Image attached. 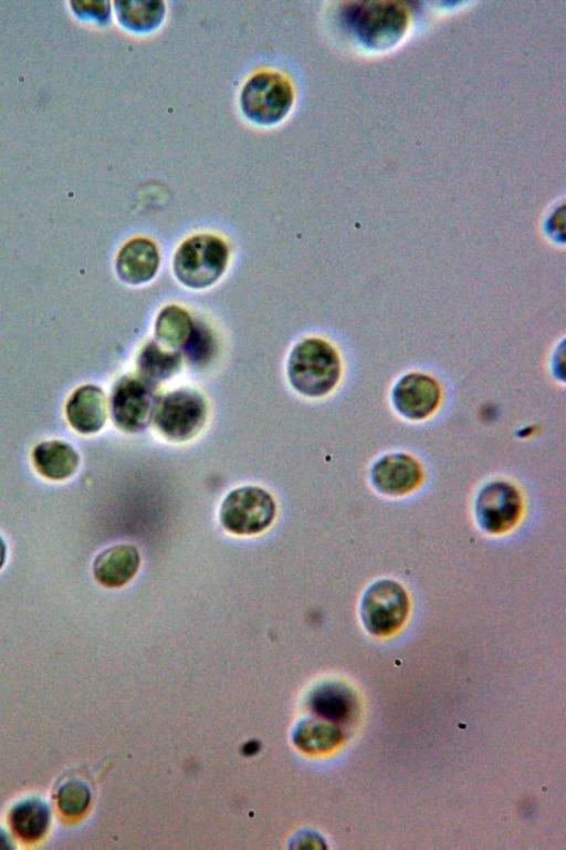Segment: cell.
Instances as JSON below:
<instances>
[{
  "label": "cell",
  "instance_id": "cell-1",
  "mask_svg": "<svg viewBox=\"0 0 566 850\" xmlns=\"http://www.w3.org/2000/svg\"><path fill=\"white\" fill-rule=\"evenodd\" d=\"M340 376V360L336 350L318 338H307L291 351L287 377L292 387L310 397L329 393Z\"/></svg>",
  "mask_w": 566,
  "mask_h": 850
},
{
  "label": "cell",
  "instance_id": "cell-2",
  "mask_svg": "<svg viewBox=\"0 0 566 850\" xmlns=\"http://www.w3.org/2000/svg\"><path fill=\"white\" fill-rule=\"evenodd\" d=\"M229 261L227 243L213 235H197L177 249L172 269L177 280L191 289L214 284L224 273Z\"/></svg>",
  "mask_w": 566,
  "mask_h": 850
},
{
  "label": "cell",
  "instance_id": "cell-3",
  "mask_svg": "<svg viewBox=\"0 0 566 850\" xmlns=\"http://www.w3.org/2000/svg\"><path fill=\"white\" fill-rule=\"evenodd\" d=\"M276 515L272 495L259 486H241L231 490L219 510L221 526L237 536H253L266 530Z\"/></svg>",
  "mask_w": 566,
  "mask_h": 850
},
{
  "label": "cell",
  "instance_id": "cell-4",
  "mask_svg": "<svg viewBox=\"0 0 566 850\" xmlns=\"http://www.w3.org/2000/svg\"><path fill=\"white\" fill-rule=\"evenodd\" d=\"M293 90L279 73L261 72L250 77L240 94L244 116L258 125H275L290 112Z\"/></svg>",
  "mask_w": 566,
  "mask_h": 850
},
{
  "label": "cell",
  "instance_id": "cell-5",
  "mask_svg": "<svg viewBox=\"0 0 566 850\" xmlns=\"http://www.w3.org/2000/svg\"><path fill=\"white\" fill-rule=\"evenodd\" d=\"M153 419L158 432L168 440L187 442L202 429L207 419V403L192 388H177L158 401Z\"/></svg>",
  "mask_w": 566,
  "mask_h": 850
},
{
  "label": "cell",
  "instance_id": "cell-6",
  "mask_svg": "<svg viewBox=\"0 0 566 850\" xmlns=\"http://www.w3.org/2000/svg\"><path fill=\"white\" fill-rule=\"evenodd\" d=\"M409 609L405 589L394 580H379L365 591L360 619L366 630L378 636L391 634L405 622Z\"/></svg>",
  "mask_w": 566,
  "mask_h": 850
},
{
  "label": "cell",
  "instance_id": "cell-7",
  "mask_svg": "<svg viewBox=\"0 0 566 850\" xmlns=\"http://www.w3.org/2000/svg\"><path fill=\"white\" fill-rule=\"evenodd\" d=\"M158 401L153 384L142 377L123 376L111 395L113 422L126 433L139 432L153 421Z\"/></svg>",
  "mask_w": 566,
  "mask_h": 850
},
{
  "label": "cell",
  "instance_id": "cell-8",
  "mask_svg": "<svg viewBox=\"0 0 566 850\" xmlns=\"http://www.w3.org/2000/svg\"><path fill=\"white\" fill-rule=\"evenodd\" d=\"M521 497L516 488L503 480L486 484L475 499V518L479 526L500 533L511 529L520 518Z\"/></svg>",
  "mask_w": 566,
  "mask_h": 850
},
{
  "label": "cell",
  "instance_id": "cell-9",
  "mask_svg": "<svg viewBox=\"0 0 566 850\" xmlns=\"http://www.w3.org/2000/svg\"><path fill=\"white\" fill-rule=\"evenodd\" d=\"M347 20L373 45L388 44L401 35L406 14L391 3H363L347 10Z\"/></svg>",
  "mask_w": 566,
  "mask_h": 850
},
{
  "label": "cell",
  "instance_id": "cell-10",
  "mask_svg": "<svg viewBox=\"0 0 566 850\" xmlns=\"http://www.w3.org/2000/svg\"><path fill=\"white\" fill-rule=\"evenodd\" d=\"M441 391L437 381L422 373H409L395 385L391 400L403 417L419 421L428 417L439 405Z\"/></svg>",
  "mask_w": 566,
  "mask_h": 850
},
{
  "label": "cell",
  "instance_id": "cell-11",
  "mask_svg": "<svg viewBox=\"0 0 566 850\" xmlns=\"http://www.w3.org/2000/svg\"><path fill=\"white\" fill-rule=\"evenodd\" d=\"M422 477L421 467L411 456L394 453L378 459L371 467L374 487L385 494L399 496L411 491Z\"/></svg>",
  "mask_w": 566,
  "mask_h": 850
},
{
  "label": "cell",
  "instance_id": "cell-12",
  "mask_svg": "<svg viewBox=\"0 0 566 850\" xmlns=\"http://www.w3.org/2000/svg\"><path fill=\"white\" fill-rule=\"evenodd\" d=\"M65 415L73 429L83 435L99 432L107 418V400L104 391L94 384L76 388L65 405Z\"/></svg>",
  "mask_w": 566,
  "mask_h": 850
},
{
  "label": "cell",
  "instance_id": "cell-13",
  "mask_svg": "<svg viewBox=\"0 0 566 850\" xmlns=\"http://www.w3.org/2000/svg\"><path fill=\"white\" fill-rule=\"evenodd\" d=\"M140 553L129 543L111 546L97 554L93 562L95 580L106 588H120L138 572Z\"/></svg>",
  "mask_w": 566,
  "mask_h": 850
},
{
  "label": "cell",
  "instance_id": "cell-14",
  "mask_svg": "<svg viewBox=\"0 0 566 850\" xmlns=\"http://www.w3.org/2000/svg\"><path fill=\"white\" fill-rule=\"evenodd\" d=\"M159 267L156 245L146 238H134L126 242L116 258V272L128 284H142L151 280Z\"/></svg>",
  "mask_w": 566,
  "mask_h": 850
},
{
  "label": "cell",
  "instance_id": "cell-15",
  "mask_svg": "<svg viewBox=\"0 0 566 850\" xmlns=\"http://www.w3.org/2000/svg\"><path fill=\"white\" fill-rule=\"evenodd\" d=\"M32 463L42 477L61 481L77 471L80 455L67 442L51 439L41 442L33 448Z\"/></svg>",
  "mask_w": 566,
  "mask_h": 850
},
{
  "label": "cell",
  "instance_id": "cell-16",
  "mask_svg": "<svg viewBox=\"0 0 566 850\" xmlns=\"http://www.w3.org/2000/svg\"><path fill=\"white\" fill-rule=\"evenodd\" d=\"M114 12L118 23L135 33L156 30L165 17V3L158 0L115 1Z\"/></svg>",
  "mask_w": 566,
  "mask_h": 850
},
{
  "label": "cell",
  "instance_id": "cell-17",
  "mask_svg": "<svg viewBox=\"0 0 566 850\" xmlns=\"http://www.w3.org/2000/svg\"><path fill=\"white\" fill-rule=\"evenodd\" d=\"M193 330L195 323L185 309L167 305L159 312L155 322L156 342L168 350L184 351Z\"/></svg>",
  "mask_w": 566,
  "mask_h": 850
},
{
  "label": "cell",
  "instance_id": "cell-18",
  "mask_svg": "<svg viewBox=\"0 0 566 850\" xmlns=\"http://www.w3.org/2000/svg\"><path fill=\"white\" fill-rule=\"evenodd\" d=\"M139 377L155 384L174 376L181 367V353L149 342L138 356Z\"/></svg>",
  "mask_w": 566,
  "mask_h": 850
},
{
  "label": "cell",
  "instance_id": "cell-19",
  "mask_svg": "<svg viewBox=\"0 0 566 850\" xmlns=\"http://www.w3.org/2000/svg\"><path fill=\"white\" fill-rule=\"evenodd\" d=\"M9 819L17 835L32 841L46 832L51 821V812L45 802L32 798L15 805Z\"/></svg>",
  "mask_w": 566,
  "mask_h": 850
},
{
  "label": "cell",
  "instance_id": "cell-20",
  "mask_svg": "<svg viewBox=\"0 0 566 850\" xmlns=\"http://www.w3.org/2000/svg\"><path fill=\"white\" fill-rule=\"evenodd\" d=\"M342 737V730L332 722L308 719L298 726L295 743L304 751L322 753L337 746Z\"/></svg>",
  "mask_w": 566,
  "mask_h": 850
},
{
  "label": "cell",
  "instance_id": "cell-21",
  "mask_svg": "<svg viewBox=\"0 0 566 850\" xmlns=\"http://www.w3.org/2000/svg\"><path fill=\"white\" fill-rule=\"evenodd\" d=\"M311 706L318 716L326 721L344 722L353 713L354 701L350 693L345 688L328 685L314 693Z\"/></svg>",
  "mask_w": 566,
  "mask_h": 850
},
{
  "label": "cell",
  "instance_id": "cell-22",
  "mask_svg": "<svg viewBox=\"0 0 566 850\" xmlns=\"http://www.w3.org/2000/svg\"><path fill=\"white\" fill-rule=\"evenodd\" d=\"M90 790L78 780L65 782L57 792V806L65 815H80L90 804Z\"/></svg>",
  "mask_w": 566,
  "mask_h": 850
},
{
  "label": "cell",
  "instance_id": "cell-23",
  "mask_svg": "<svg viewBox=\"0 0 566 850\" xmlns=\"http://www.w3.org/2000/svg\"><path fill=\"white\" fill-rule=\"evenodd\" d=\"M72 13L80 20L106 24L112 17V7L108 1H71Z\"/></svg>",
  "mask_w": 566,
  "mask_h": 850
},
{
  "label": "cell",
  "instance_id": "cell-24",
  "mask_svg": "<svg viewBox=\"0 0 566 850\" xmlns=\"http://www.w3.org/2000/svg\"><path fill=\"white\" fill-rule=\"evenodd\" d=\"M211 346L212 340L208 331L195 324L192 335L184 351L189 359L199 362L211 353Z\"/></svg>",
  "mask_w": 566,
  "mask_h": 850
},
{
  "label": "cell",
  "instance_id": "cell-25",
  "mask_svg": "<svg viewBox=\"0 0 566 850\" xmlns=\"http://www.w3.org/2000/svg\"><path fill=\"white\" fill-rule=\"evenodd\" d=\"M1 848H11V839L2 828H0V849Z\"/></svg>",
  "mask_w": 566,
  "mask_h": 850
},
{
  "label": "cell",
  "instance_id": "cell-26",
  "mask_svg": "<svg viewBox=\"0 0 566 850\" xmlns=\"http://www.w3.org/2000/svg\"><path fill=\"white\" fill-rule=\"evenodd\" d=\"M7 558V545L0 536V569L3 567Z\"/></svg>",
  "mask_w": 566,
  "mask_h": 850
}]
</instances>
